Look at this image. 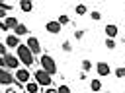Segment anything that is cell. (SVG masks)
<instances>
[{
	"mask_svg": "<svg viewBox=\"0 0 125 93\" xmlns=\"http://www.w3.org/2000/svg\"><path fill=\"white\" fill-rule=\"evenodd\" d=\"M16 58H18V62H20V64H23L25 68H29V66H33V64H35V56H33V54L27 50V46H25V45H21V43L16 46Z\"/></svg>",
	"mask_w": 125,
	"mask_h": 93,
	"instance_id": "1",
	"label": "cell"
},
{
	"mask_svg": "<svg viewBox=\"0 0 125 93\" xmlns=\"http://www.w3.org/2000/svg\"><path fill=\"white\" fill-rule=\"evenodd\" d=\"M39 64H41V70L43 72H47L49 76H55L57 74V62H55V58L51 56V54H41V58H39Z\"/></svg>",
	"mask_w": 125,
	"mask_h": 93,
	"instance_id": "2",
	"label": "cell"
},
{
	"mask_svg": "<svg viewBox=\"0 0 125 93\" xmlns=\"http://www.w3.org/2000/svg\"><path fill=\"white\" fill-rule=\"evenodd\" d=\"M33 81H35L39 87H49V85L53 83V78H51L47 72H43V70L39 68V70L33 72Z\"/></svg>",
	"mask_w": 125,
	"mask_h": 93,
	"instance_id": "3",
	"label": "cell"
},
{
	"mask_svg": "<svg viewBox=\"0 0 125 93\" xmlns=\"http://www.w3.org/2000/svg\"><path fill=\"white\" fill-rule=\"evenodd\" d=\"M0 68H4V70H8V72H10V70H18V68H20V62H18L16 54H10V52H8V54L2 58V66H0Z\"/></svg>",
	"mask_w": 125,
	"mask_h": 93,
	"instance_id": "4",
	"label": "cell"
},
{
	"mask_svg": "<svg viewBox=\"0 0 125 93\" xmlns=\"http://www.w3.org/2000/svg\"><path fill=\"white\" fill-rule=\"evenodd\" d=\"M25 46H27V50H29L33 56H35V54H41V43H39V39H37V37L29 35V37H27Z\"/></svg>",
	"mask_w": 125,
	"mask_h": 93,
	"instance_id": "5",
	"label": "cell"
},
{
	"mask_svg": "<svg viewBox=\"0 0 125 93\" xmlns=\"http://www.w3.org/2000/svg\"><path fill=\"white\" fill-rule=\"evenodd\" d=\"M14 79H16L18 83H27V81L31 79V72H29L27 68H18L16 74H14Z\"/></svg>",
	"mask_w": 125,
	"mask_h": 93,
	"instance_id": "6",
	"label": "cell"
},
{
	"mask_svg": "<svg viewBox=\"0 0 125 93\" xmlns=\"http://www.w3.org/2000/svg\"><path fill=\"white\" fill-rule=\"evenodd\" d=\"M14 83H16L14 74L4 70V68H0V85H14Z\"/></svg>",
	"mask_w": 125,
	"mask_h": 93,
	"instance_id": "7",
	"label": "cell"
},
{
	"mask_svg": "<svg viewBox=\"0 0 125 93\" xmlns=\"http://www.w3.org/2000/svg\"><path fill=\"white\" fill-rule=\"evenodd\" d=\"M45 31H47V33H51V35H59V33L62 31V27L57 23V19H51V21H47V23H45Z\"/></svg>",
	"mask_w": 125,
	"mask_h": 93,
	"instance_id": "8",
	"label": "cell"
},
{
	"mask_svg": "<svg viewBox=\"0 0 125 93\" xmlns=\"http://www.w3.org/2000/svg\"><path fill=\"white\" fill-rule=\"evenodd\" d=\"M96 72H98V76H100V78H105V76H109V74H111V68H109V64H107V62H98Z\"/></svg>",
	"mask_w": 125,
	"mask_h": 93,
	"instance_id": "9",
	"label": "cell"
},
{
	"mask_svg": "<svg viewBox=\"0 0 125 93\" xmlns=\"http://www.w3.org/2000/svg\"><path fill=\"white\" fill-rule=\"evenodd\" d=\"M20 45V39L14 35V33H8V37H6V41H4V46L6 48H16Z\"/></svg>",
	"mask_w": 125,
	"mask_h": 93,
	"instance_id": "10",
	"label": "cell"
},
{
	"mask_svg": "<svg viewBox=\"0 0 125 93\" xmlns=\"http://www.w3.org/2000/svg\"><path fill=\"white\" fill-rule=\"evenodd\" d=\"M104 31H105V35H107V39H115V37H117V33H119V27H117L115 23H107Z\"/></svg>",
	"mask_w": 125,
	"mask_h": 93,
	"instance_id": "11",
	"label": "cell"
},
{
	"mask_svg": "<svg viewBox=\"0 0 125 93\" xmlns=\"http://www.w3.org/2000/svg\"><path fill=\"white\" fill-rule=\"evenodd\" d=\"M18 23H20V21H18V17H16V16H6V19H4V25H6V29H8V31H12Z\"/></svg>",
	"mask_w": 125,
	"mask_h": 93,
	"instance_id": "12",
	"label": "cell"
},
{
	"mask_svg": "<svg viewBox=\"0 0 125 93\" xmlns=\"http://www.w3.org/2000/svg\"><path fill=\"white\" fill-rule=\"evenodd\" d=\"M12 31H14V35L20 39L21 35H27V31H29V29H27V25H23V23H18V25H16Z\"/></svg>",
	"mask_w": 125,
	"mask_h": 93,
	"instance_id": "13",
	"label": "cell"
},
{
	"mask_svg": "<svg viewBox=\"0 0 125 93\" xmlns=\"http://www.w3.org/2000/svg\"><path fill=\"white\" fill-rule=\"evenodd\" d=\"M18 6H20V10L25 12V14H29V12L33 10V2H31V0H20Z\"/></svg>",
	"mask_w": 125,
	"mask_h": 93,
	"instance_id": "14",
	"label": "cell"
},
{
	"mask_svg": "<svg viewBox=\"0 0 125 93\" xmlns=\"http://www.w3.org/2000/svg\"><path fill=\"white\" fill-rule=\"evenodd\" d=\"M25 85V93H39V85L33 81V79H29L27 83H23Z\"/></svg>",
	"mask_w": 125,
	"mask_h": 93,
	"instance_id": "15",
	"label": "cell"
},
{
	"mask_svg": "<svg viewBox=\"0 0 125 93\" xmlns=\"http://www.w3.org/2000/svg\"><path fill=\"white\" fill-rule=\"evenodd\" d=\"M90 89H92V91H94V93H98V91H100V89H102V81H100V79H98V78H94V79H92V81H90Z\"/></svg>",
	"mask_w": 125,
	"mask_h": 93,
	"instance_id": "16",
	"label": "cell"
},
{
	"mask_svg": "<svg viewBox=\"0 0 125 93\" xmlns=\"http://www.w3.org/2000/svg\"><path fill=\"white\" fill-rule=\"evenodd\" d=\"M57 23H59L61 27H62V25H68V23H70V17H68L66 14H61V16L57 17Z\"/></svg>",
	"mask_w": 125,
	"mask_h": 93,
	"instance_id": "17",
	"label": "cell"
},
{
	"mask_svg": "<svg viewBox=\"0 0 125 93\" xmlns=\"http://www.w3.org/2000/svg\"><path fill=\"white\" fill-rule=\"evenodd\" d=\"M86 12H88V8H86L84 4H76V6H74V14H76V16H84Z\"/></svg>",
	"mask_w": 125,
	"mask_h": 93,
	"instance_id": "18",
	"label": "cell"
},
{
	"mask_svg": "<svg viewBox=\"0 0 125 93\" xmlns=\"http://www.w3.org/2000/svg\"><path fill=\"white\" fill-rule=\"evenodd\" d=\"M80 68H82V72L86 74V72H90V70H92V62H90L88 58H84V60L80 62Z\"/></svg>",
	"mask_w": 125,
	"mask_h": 93,
	"instance_id": "19",
	"label": "cell"
},
{
	"mask_svg": "<svg viewBox=\"0 0 125 93\" xmlns=\"http://www.w3.org/2000/svg\"><path fill=\"white\" fill-rule=\"evenodd\" d=\"M90 17H92L94 21H100V19H102V12H100V10H92V12H90Z\"/></svg>",
	"mask_w": 125,
	"mask_h": 93,
	"instance_id": "20",
	"label": "cell"
},
{
	"mask_svg": "<svg viewBox=\"0 0 125 93\" xmlns=\"http://www.w3.org/2000/svg\"><path fill=\"white\" fill-rule=\"evenodd\" d=\"M57 93H72V91H70V87H68L66 83H61V85L57 87Z\"/></svg>",
	"mask_w": 125,
	"mask_h": 93,
	"instance_id": "21",
	"label": "cell"
},
{
	"mask_svg": "<svg viewBox=\"0 0 125 93\" xmlns=\"http://www.w3.org/2000/svg\"><path fill=\"white\" fill-rule=\"evenodd\" d=\"M14 8V4H8V2H2L0 0V10H4V12H10Z\"/></svg>",
	"mask_w": 125,
	"mask_h": 93,
	"instance_id": "22",
	"label": "cell"
},
{
	"mask_svg": "<svg viewBox=\"0 0 125 93\" xmlns=\"http://www.w3.org/2000/svg\"><path fill=\"white\" fill-rule=\"evenodd\" d=\"M6 93H21V91H20V87H18V83H14V85H8V89H6Z\"/></svg>",
	"mask_w": 125,
	"mask_h": 93,
	"instance_id": "23",
	"label": "cell"
},
{
	"mask_svg": "<svg viewBox=\"0 0 125 93\" xmlns=\"http://www.w3.org/2000/svg\"><path fill=\"white\" fill-rule=\"evenodd\" d=\"M105 46H107V50H113L115 48V39H105Z\"/></svg>",
	"mask_w": 125,
	"mask_h": 93,
	"instance_id": "24",
	"label": "cell"
},
{
	"mask_svg": "<svg viewBox=\"0 0 125 93\" xmlns=\"http://www.w3.org/2000/svg\"><path fill=\"white\" fill-rule=\"evenodd\" d=\"M61 46H62V50H64V52H70V50H72V46H70V41H64Z\"/></svg>",
	"mask_w": 125,
	"mask_h": 93,
	"instance_id": "25",
	"label": "cell"
},
{
	"mask_svg": "<svg viewBox=\"0 0 125 93\" xmlns=\"http://www.w3.org/2000/svg\"><path fill=\"white\" fill-rule=\"evenodd\" d=\"M123 76H125V68H117V70H115V78H119V79H121Z\"/></svg>",
	"mask_w": 125,
	"mask_h": 93,
	"instance_id": "26",
	"label": "cell"
},
{
	"mask_svg": "<svg viewBox=\"0 0 125 93\" xmlns=\"http://www.w3.org/2000/svg\"><path fill=\"white\" fill-rule=\"evenodd\" d=\"M6 54H8V48L4 46V43H0V58H4Z\"/></svg>",
	"mask_w": 125,
	"mask_h": 93,
	"instance_id": "27",
	"label": "cell"
},
{
	"mask_svg": "<svg viewBox=\"0 0 125 93\" xmlns=\"http://www.w3.org/2000/svg\"><path fill=\"white\" fill-rule=\"evenodd\" d=\"M41 93H57V87H53V85H49V87H45Z\"/></svg>",
	"mask_w": 125,
	"mask_h": 93,
	"instance_id": "28",
	"label": "cell"
},
{
	"mask_svg": "<svg viewBox=\"0 0 125 93\" xmlns=\"http://www.w3.org/2000/svg\"><path fill=\"white\" fill-rule=\"evenodd\" d=\"M82 37H84V31H74V39H78V41H80Z\"/></svg>",
	"mask_w": 125,
	"mask_h": 93,
	"instance_id": "29",
	"label": "cell"
},
{
	"mask_svg": "<svg viewBox=\"0 0 125 93\" xmlns=\"http://www.w3.org/2000/svg\"><path fill=\"white\" fill-rule=\"evenodd\" d=\"M6 16H8V12H4V10H0V21H4V19H6Z\"/></svg>",
	"mask_w": 125,
	"mask_h": 93,
	"instance_id": "30",
	"label": "cell"
},
{
	"mask_svg": "<svg viewBox=\"0 0 125 93\" xmlns=\"http://www.w3.org/2000/svg\"><path fill=\"white\" fill-rule=\"evenodd\" d=\"M2 31H8V29H6V25H4V21H0V33H2Z\"/></svg>",
	"mask_w": 125,
	"mask_h": 93,
	"instance_id": "31",
	"label": "cell"
},
{
	"mask_svg": "<svg viewBox=\"0 0 125 93\" xmlns=\"http://www.w3.org/2000/svg\"><path fill=\"white\" fill-rule=\"evenodd\" d=\"M105 93H113V91H105Z\"/></svg>",
	"mask_w": 125,
	"mask_h": 93,
	"instance_id": "32",
	"label": "cell"
}]
</instances>
